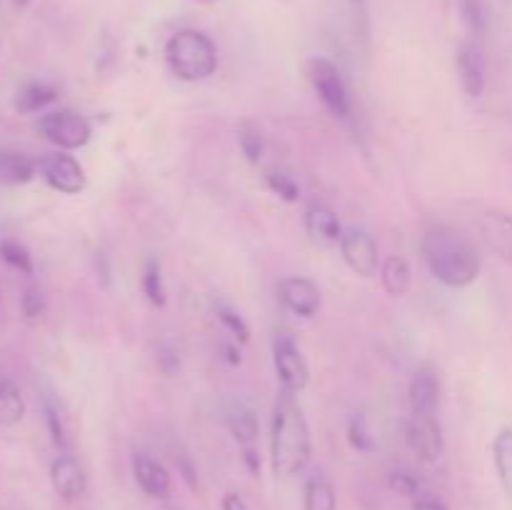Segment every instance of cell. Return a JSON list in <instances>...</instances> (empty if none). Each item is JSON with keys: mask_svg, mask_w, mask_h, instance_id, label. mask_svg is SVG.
Listing matches in <instances>:
<instances>
[{"mask_svg": "<svg viewBox=\"0 0 512 510\" xmlns=\"http://www.w3.org/2000/svg\"><path fill=\"white\" fill-rule=\"evenodd\" d=\"M388 485H390V490H393V493L403 495V498H408V500L420 498V495L425 493L423 480H420L418 475H415L413 470H408V468L390 470Z\"/></svg>", "mask_w": 512, "mask_h": 510, "instance_id": "cell-24", "label": "cell"}, {"mask_svg": "<svg viewBox=\"0 0 512 510\" xmlns=\"http://www.w3.org/2000/svg\"><path fill=\"white\" fill-rule=\"evenodd\" d=\"M305 75H308L310 85H313L315 95H318L320 103L325 105V110H328L333 118H348L350 98L338 65H335L333 60L313 55V58L305 60Z\"/></svg>", "mask_w": 512, "mask_h": 510, "instance_id": "cell-4", "label": "cell"}, {"mask_svg": "<svg viewBox=\"0 0 512 510\" xmlns=\"http://www.w3.org/2000/svg\"><path fill=\"white\" fill-rule=\"evenodd\" d=\"M225 353H228L225 355V358H228V363H233V365L240 363V353L233 348V345H225Z\"/></svg>", "mask_w": 512, "mask_h": 510, "instance_id": "cell-37", "label": "cell"}, {"mask_svg": "<svg viewBox=\"0 0 512 510\" xmlns=\"http://www.w3.org/2000/svg\"><path fill=\"white\" fill-rule=\"evenodd\" d=\"M15 3H18V5H20V8H23V5H25V3H28V0H15Z\"/></svg>", "mask_w": 512, "mask_h": 510, "instance_id": "cell-38", "label": "cell"}, {"mask_svg": "<svg viewBox=\"0 0 512 510\" xmlns=\"http://www.w3.org/2000/svg\"><path fill=\"white\" fill-rule=\"evenodd\" d=\"M340 253H343L345 265L353 270L360 278H373L380 270V255H378V243L373 240V235L363 228H345L343 238H340Z\"/></svg>", "mask_w": 512, "mask_h": 510, "instance_id": "cell-6", "label": "cell"}, {"mask_svg": "<svg viewBox=\"0 0 512 510\" xmlns=\"http://www.w3.org/2000/svg\"><path fill=\"white\" fill-rule=\"evenodd\" d=\"M480 233H483L488 248L512 265V215L488 210L480 218Z\"/></svg>", "mask_w": 512, "mask_h": 510, "instance_id": "cell-16", "label": "cell"}, {"mask_svg": "<svg viewBox=\"0 0 512 510\" xmlns=\"http://www.w3.org/2000/svg\"><path fill=\"white\" fill-rule=\"evenodd\" d=\"M420 250L433 278L448 288H465L475 283L483 268L473 240L448 225H433L425 230Z\"/></svg>", "mask_w": 512, "mask_h": 510, "instance_id": "cell-1", "label": "cell"}, {"mask_svg": "<svg viewBox=\"0 0 512 510\" xmlns=\"http://www.w3.org/2000/svg\"><path fill=\"white\" fill-rule=\"evenodd\" d=\"M458 5L468 28L475 30V33H483L485 25H488V13H485L483 0H458Z\"/></svg>", "mask_w": 512, "mask_h": 510, "instance_id": "cell-30", "label": "cell"}, {"mask_svg": "<svg viewBox=\"0 0 512 510\" xmlns=\"http://www.w3.org/2000/svg\"><path fill=\"white\" fill-rule=\"evenodd\" d=\"M0 175L15 185L30 183L35 178V163L23 153H0Z\"/></svg>", "mask_w": 512, "mask_h": 510, "instance_id": "cell-23", "label": "cell"}, {"mask_svg": "<svg viewBox=\"0 0 512 510\" xmlns=\"http://www.w3.org/2000/svg\"><path fill=\"white\" fill-rule=\"evenodd\" d=\"M213 313L218 315V320L225 325V330H228V333H233L240 343H248L250 328H248V323L240 318L238 310L230 308V305L223 303V300L213 298Z\"/></svg>", "mask_w": 512, "mask_h": 510, "instance_id": "cell-27", "label": "cell"}, {"mask_svg": "<svg viewBox=\"0 0 512 510\" xmlns=\"http://www.w3.org/2000/svg\"><path fill=\"white\" fill-rule=\"evenodd\" d=\"M45 423H48V430H50V438H53V443L58 445V448H65V445H68V438H65L63 420H60L58 408H55L50 400H45Z\"/></svg>", "mask_w": 512, "mask_h": 510, "instance_id": "cell-33", "label": "cell"}, {"mask_svg": "<svg viewBox=\"0 0 512 510\" xmlns=\"http://www.w3.org/2000/svg\"><path fill=\"white\" fill-rule=\"evenodd\" d=\"M265 183H268V188L273 190L278 198H283L285 203H295V200L300 198L298 183H295V180L290 178L288 173H280V170H270V173L265 175Z\"/></svg>", "mask_w": 512, "mask_h": 510, "instance_id": "cell-29", "label": "cell"}, {"mask_svg": "<svg viewBox=\"0 0 512 510\" xmlns=\"http://www.w3.org/2000/svg\"><path fill=\"white\" fill-rule=\"evenodd\" d=\"M305 510H338V495L323 473H313L303 490Z\"/></svg>", "mask_w": 512, "mask_h": 510, "instance_id": "cell-20", "label": "cell"}, {"mask_svg": "<svg viewBox=\"0 0 512 510\" xmlns=\"http://www.w3.org/2000/svg\"><path fill=\"white\" fill-rule=\"evenodd\" d=\"M408 448L418 455L423 463H438L445 450L443 430L435 415H415L410 413L408 428H405Z\"/></svg>", "mask_w": 512, "mask_h": 510, "instance_id": "cell-8", "label": "cell"}, {"mask_svg": "<svg viewBox=\"0 0 512 510\" xmlns=\"http://www.w3.org/2000/svg\"><path fill=\"white\" fill-rule=\"evenodd\" d=\"M55 98H58V88H55V85L35 80V83L23 85V88L15 93V110L23 115L40 113V110L48 108L50 103H55Z\"/></svg>", "mask_w": 512, "mask_h": 510, "instance_id": "cell-19", "label": "cell"}, {"mask_svg": "<svg viewBox=\"0 0 512 510\" xmlns=\"http://www.w3.org/2000/svg\"><path fill=\"white\" fill-rule=\"evenodd\" d=\"M165 63L170 73L185 83L208 80L218 68V50L205 33L193 28L178 30L165 43Z\"/></svg>", "mask_w": 512, "mask_h": 510, "instance_id": "cell-3", "label": "cell"}, {"mask_svg": "<svg viewBox=\"0 0 512 510\" xmlns=\"http://www.w3.org/2000/svg\"><path fill=\"white\" fill-rule=\"evenodd\" d=\"M38 170L45 178V183L63 195H78L80 190L85 188L83 165L68 153L45 155V158L38 163Z\"/></svg>", "mask_w": 512, "mask_h": 510, "instance_id": "cell-9", "label": "cell"}, {"mask_svg": "<svg viewBox=\"0 0 512 510\" xmlns=\"http://www.w3.org/2000/svg\"><path fill=\"white\" fill-rule=\"evenodd\" d=\"M198 3H213V0H198Z\"/></svg>", "mask_w": 512, "mask_h": 510, "instance_id": "cell-39", "label": "cell"}, {"mask_svg": "<svg viewBox=\"0 0 512 510\" xmlns=\"http://www.w3.org/2000/svg\"><path fill=\"white\" fill-rule=\"evenodd\" d=\"M413 510H450V508L448 503H443V500L435 498V495L423 493L420 498L413 500Z\"/></svg>", "mask_w": 512, "mask_h": 510, "instance_id": "cell-34", "label": "cell"}, {"mask_svg": "<svg viewBox=\"0 0 512 510\" xmlns=\"http://www.w3.org/2000/svg\"><path fill=\"white\" fill-rule=\"evenodd\" d=\"M20 308H23L25 320H38L43 318L45 310H48V300H45L43 290L40 288H28L20 298Z\"/></svg>", "mask_w": 512, "mask_h": 510, "instance_id": "cell-32", "label": "cell"}, {"mask_svg": "<svg viewBox=\"0 0 512 510\" xmlns=\"http://www.w3.org/2000/svg\"><path fill=\"white\" fill-rule=\"evenodd\" d=\"M238 143H240V150H243V155L248 158V163L258 165L260 158H263V148H265L263 135H260L258 125L250 123V120H245L238 130Z\"/></svg>", "mask_w": 512, "mask_h": 510, "instance_id": "cell-26", "label": "cell"}, {"mask_svg": "<svg viewBox=\"0 0 512 510\" xmlns=\"http://www.w3.org/2000/svg\"><path fill=\"white\" fill-rule=\"evenodd\" d=\"M493 460L495 470H498L500 485H503L505 495L512 500V428H503L495 435Z\"/></svg>", "mask_w": 512, "mask_h": 510, "instance_id": "cell-22", "label": "cell"}, {"mask_svg": "<svg viewBox=\"0 0 512 510\" xmlns=\"http://www.w3.org/2000/svg\"><path fill=\"white\" fill-rule=\"evenodd\" d=\"M143 293L155 308H163L165 305V285H163V270H160V263L155 258H150L145 263L143 270Z\"/></svg>", "mask_w": 512, "mask_h": 510, "instance_id": "cell-25", "label": "cell"}, {"mask_svg": "<svg viewBox=\"0 0 512 510\" xmlns=\"http://www.w3.org/2000/svg\"><path fill=\"white\" fill-rule=\"evenodd\" d=\"M50 483L53 490L58 493L60 500L65 503H75L85 495L88 490V475H85L83 465L73 458V455L63 453L53 460L50 465Z\"/></svg>", "mask_w": 512, "mask_h": 510, "instance_id": "cell-10", "label": "cell"}, {"mask_svg": "<svg viewBox=\"0 0 512 510\" xmlns=\"http://www.w3.org/2000/svg\"><path fill=\"white\" fill-rule=\"evenodd\" d=\"M225 423H228L230 433L238 440L240 445H253L260 435V423L258 415L248 408L245 403H230L228 415H225Z\"/></svg>", "mask_w": 512, "mask_h": 510, "instance_id": "cell-17", "label": "cell"}, {"mask_svg": "<svg viewBox=\"0 0 512 510\" xmlns=\"http://www.w3.org/2000/svg\"><path fill=\"white\" fill-rule=\"evenodd\" d=\"M410 413L415 415H438L440 405V375L435 365L425 363L410 378Z\"/></svg>", "mask_w": 512, "mask_h": 510, "instance_id": "cell-12", "label": "cell"}, {"mask_svg": "<svg viewBox=\"0 0 512 510\" xmlns=\"http://www.w3.org/2000/svg\"><path fill=\"white\" fill-rule=\"evenodd\" d=\"M313 455V440H310V425L305 420L303 405L298 403L295 393L283 388L275 400L273 430H270V458L273 470L280 478H293L303 473Z\"/></svg>", "mask_w": 512, "mask_h": 510, "instance_id": "cell-2", "label": "cell"}, {"mask_svg": "<svg viewBox=\"0 0 512 510\" xmlns=\"http://www.w3.org/2000/svg\"><path fill=\"white\" fill-rule=\"evenodd\" d=\"M455 68H458L460 85H463L465 95L473 100L483 98L485 93V63L480 50L473 43L460 45L455 53Z\"/></svg>", "mask_w": 512, "mask_h": 510, "instance_id": "cell-15", "label": "cell"}, {"mask_svg": "<svg viewBox=\"0 0 512 510\" xmlns=\"http://www.w3.org/2000/svg\"><path fill=\"white\" fill-rule=\"evenodd\" d=\"M35 130L43 135L48 143L58 145L60 150H78L88 145L93 138V125L85 115L75 113V110H50V113L40 115L35 123Z\"/></svg>", "mask_w": 512, "mask_h": 510, "instance_id": "cell-5", "label": "cell"}, {"mask_svg": "<svg viewBox=\"0 0 512 510\" xmlns=\"http://www.w3.org/2000/svg\"><path fill=\"white\" fill-rule=\"evenodd\" d=\"M0 260L23 275L33 273V258H30L28 250L20 243H15V240H0Z\"/></svg>", "mask_w": 512, "mask_h": 510, "instance_id": "cell-28", "label": "cell"}, {"mask_svg": "<svg viewBox=\"0 0 512 510\" xmlns=\"http://www.w3.org/2000/svg\"><path fill=\"white\" fill-rule=\"evenodd\" d=\"M25 418V400L18 385L10 378H0V425L13 428Z\"/></svg>", "mask_w": 512, "mask_h": 510, "instance_id": "cell-21", "label": "cell"}, {"mask_svg": "<svg viewBox=\"0 0 512 510\" xmlns=\"http://www.w3.org/2000/svg\"><path fill=\"white\" fill-rule=\"evenodd\" d=\"M223 510H250V505L245 503V498L240 493H225Z\"/></svg>", "mask_w": 512, "mask_h": 510, "instance_id": "cell-35", "label": "cell"}, {"mask_svg": "<svg viewBox=\"0 0 512 510\" xmlns=\"http://www.w3.org/2000/svg\"><path fill=\"white\" fill-rule=\"evenodd\" d=\"M133 478L148 498L165 500L170 495V490H173V480H170L168 468L148 453L133 455Z\"/></svg>", "mask_w": 512, "mask_h": 510, "instance_id": "cell-13", "label": "cell"}, {"mask_svg": "<svg viewBox=\"0 0 512 510\" xmlns=\"http://www.w3.org/2000/svg\"><path fill=\"white\" fill-rule=\"evenodd\" d=\"M273 363L285 390H290V393L305 390L310 380L308 360L303 358V353H300V348L290 335H278L273 340Z\"/></svg>", "mask_w": 512, "mask_h": 510, "instance_id": "cell-7", "label": "cell"}, {"mask_svg": "<svg viewBox=\"0 0 512 510\" xmlns=\"http://www.w3.org/2000/svg\"><path fill=\"white\" fill-rule=\"evenodd\" d=\"M243 460H245V465H248L250 473H253V475L260 473V458H258V453H255V450L250 448V445H245Z\"/></svg>", "mask_w": 512, "mask_h": 510, "instance_id": "cell-36", "label": "cell"}, {"mask_svg": "<svg viewBox=\"0 0 512 510\" xmlns=\"http://www.w3.org/2000/svg\"><path fill=\"white\" fill-rule=\"evenodd\" d=\"M278 295H280V303L290 310L293 315L298 318H313L315 313L320 310V288L308 278H285L280 280L278 285Z\"/></svg>", "mask_w": 512, "mask_h": 510, "instance_id": "cell-11", "label": "cell"}, {"mask_svg": "<svg viewBox=\"0 0 512 510\" xmlns=\"http://www.w3.org/2000/svg\"><path fill=\"white\" fill-rule=\"evenodd\" d=\"M380 280H383L385 293L393 298H403L408 295L410 283H413V270H410L408 260L400 255H390L383 265H380Z\"/></svg>", "mask_w": 512, "mask_h": 510, "instance_id": "cell-18", "label": "cell"}, {"mask_svg": "<svg viewBox=\"0 0 512 510\" xmlns=\"http://www.w3.org/2000/svg\"><path fill=\"white\" fill-rule=\"evenodd\" d=\"M343 225L338 215L323 200H310L305 208V233L318 245H338L343 238Z\"/></svg>", "mask_w": 512, "mask_h": 510, "instance_id": "cell-14", "label": "cell"}, {"mask_svg": "<svg viewBox=\"0 0 512 510\" xmlns=\"http://www.w3.org/2000/svg\"><path fill=\"white\" fill-rule=\"evenodd\" d=\"M348 440L358 453H370L373 450V438L368 433V425H365L363 415H353L348 423Z\"/></svg>", "mask_w": 512, "mask_h": 510, "instance_id": "cell-31", "label": "cell"}]
</instances>
